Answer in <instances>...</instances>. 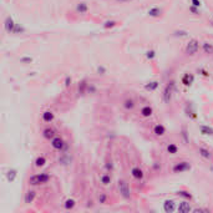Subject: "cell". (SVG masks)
<instances>
[{
	"instance_id": "cell-1",
	"label": "cell",
	"mask_w": 213,
	"mask_h": 213,
	"mask_svg": "<svg viewBox=\"0 0 213 213\" xmlns=\"http://www.w3.org/2000/svg\"><path fill=\"white\" fill-rule=\"evenodd\" d=\"M49 174H45V173H40V174H36V176H32L30 177V184L32 186H36V184H41V183H46L49 181Z\"/></svg>"
},
{
	"instance_id": "cell-2",
	"label": "cell",
	"mask_w": 213,
	"mask_h": 213,
	"mask_svg": "<svg viewBox=\"0 0 213 213\" xmlns=\"http://www.w3.org/2000/svg\"><path fill=\"white\" fill-rule=\"evenodd\" d=\"M118 189L123 198H130V188L126 181H118Z\"/></svg>"
},
{
	"instance_id": "cell-3",
	"label": "cell",
	"mask_w": 213,
	"mask_h": 213,
	"mask_svg": "<svg viewBox=\"0 0 213 213\" xmlns=\"http://www.w3.org/2000/svg\"><path fill=\"white\" fill-rule=\"evenodd\" d=\"M197 50H198V41L197 40H191L189 43L187 44V48H186V51H187V54H189V55H194L197 53Z\"/></svg>"
},
{
	"instance_id": "cell-4",
	"label": "cell",
	"mask_w": 213,
	"mask_h": 213,
	"mask_svg": "<svg viewBox=\"0 0 213 213\" xmlns=\"http://www.w3.org/2000/svg\"><path fill=\"white\" fill-rule=\"evenodd\" d=\"M4 26H5V30H6L8 32H14L16 24L14 22V20L11 19L10 16H8L6 19H5V24H4Z\"/></svg>"
},
{
	"instance_id": "cell-5",
	"label": "cell",
	"mask_w": 213,
	"mask_h": 213,
	"mask_svg": "<svg viewBox=\"0 0 213 213\" xmlns=\"http://www.w3.org/2000/svg\"><path fill=\"white\" fill-rule=\"evenodd\" d=\"M189 168H191V166H189L187 162H182V163L176 165L173 167V171H174V172H183V171H187Z\"/></svg>"
},
{
	"instance_id": "cell-6",
	"label": "cell",
	"mask_w": 213,
	"mask_h": 213,
	"mask_svg": "<svg viewBox=\"0 0 213 213\" xmlns=\"http://www.w3.org/2000/svg\"><path fill=\"white\" fill-rule=\"evenodd\" d=\"M163 208H165L166 212H170L171 213V212H173L176 209V205H174L173 201H166L165 205H163Z\"/></svg>"
},
{
	"instance_id": "cell-7",
	"label": "cell",
	"mask_w": 213,
	"mask_h": 213,
	"mask_svg": "<svg viewBox=\"0 0 213 213\" xmlns=\"http://www.w3.org/2000/svg\"><path fill=\"white\" fill-rule=\"evenodd\" d=\"M51 145H53L54 149H56V150H61L62 147H64V141L61 140V138L56 137V138H54V140H53Z\"/></svg>"
},
{
	"instance_id": "cell-8",
	"label": "cell",
	"mask_w": 213,
	"mask_h": 213,
	"mask_svg": "<svg viewBox=\"0 0 213 213\" xmlns=\"http://www.w3.org/2000/svg\"><path fill=\"white\" fill-rule=\"evenodd\" d=\"M171 96H172V89H171L170 86H167L165 89V92H163V100H165V102H170Z\"/></svg>"
},
{
	"instance_id": "cell-9",
	"label": "cell",
	"mask_w": 213,
	"mask_h": 213,
	"mask_svg": "<svg viewBox=\"0 0 213 213\" xmlns=\"http://www.w3.org/2000/svg\"><path fill=\"white\" fill-rule=\"evenodd\" d=\"M189 211H191V207H189V205L186 202H182L178 207V212H181V213H188Z\"/></svg>"
},
{
	"instance_id": "cell-10",
	"label": "cell",
	"mask_w": 213,
	"mask_h": 213,
	"mask_svg": "<svg viewBox=\"0 0 213 213\" xmlns=\"http://www.w3.org/2000/svg\"><path fill=\"white\" fill-rule=\"evenodd\" d=\"M76 10L80 14H85L87 11V4L86 3H78L76 6Z\"/></svg>"
},
{
	"instance_id": "cell-11",
	"label": "cell",
	"mask_w": 213,
	"mask_h": 213,
	"mask_svg": "<svg viewBox=\"0 0 213 213\" xmlns=\"http://www.w3.org/2000/svg\"><path fill=\"white\" fill-rule=\"evenodd\" d=\"M149 15L152 16V18L160 16L161 15V9H158V8H152V9H150V10H149Z\"/></svg>"
},
{
	"instance_id": "cell-12",
	"label": "cell",
	"mask_w": 213,
	"mask_h": 213,
	"mask_svg": "<svg viewBox=\"0 0 213 213\" xmlns=\"http://www.w3.org/2000/svg\"><path fill=\"white\" fill-rule=\"evenodd\" d=\"M53 118H54V115H53V112H50V111H46V112L43 114V120L45 122H50Z\"/></svg>"
},
{
	"instance_id": "cell-13",
	"label": "cell",
	"mask_w": 213,
	"mask_h": 213,
	"mask_svg": "<svg viewBox=\"0 0 213 213\" xmlns=\"http://www.w3.org/2000/svg\"><path fill=\"white\" fill-rule=\"evenodd\" d=\"M35 198V192L34 191H29L26 193V197H25V202L26 203H31L32 201H34Z\"/></svg>"
},
{
	"instance_id": "cell-14",
	"label": "cell",
	"mask_w": 213,
	"mask_h": 213,
	"mask_svg": "<svg viewBox=\"0 0 213 213\" xmlns=\"http://www.w3.org/2000/svg\"><path fill=\"white\" fill-rule=\"evenodd\" d=\"M132 176H133L135 178H138V179H140V178L143 177V172H142L140 168H133V170H132Z\"/></svg>"
},
{
	"instance_id": "cell-15",
	"label": "cell",
	"mask_w": 213,
	"mask_h": 213,
	"mask_svg": "<svg viewBox=\"0 0 213 213\" xmlns=\"http://www.w3.org/2000/svg\"><path fill=\"white\" fill-rule=\"evenodd\" d=\"M141 114H142L145 117H147V116H151V114H152V109L150 107V106H146V107H143V109H142Z\"/></svg>"
},
{
	"instance_id": "cell-16",
	"label": "cell",
	"mask_w": 213,
	"mask_h": 213,
	"mask_svg": "<svg viewBox=\"0 0 213 213\" xmlns=\"http://www.w3.org/2000/svg\"><path fill=\"white\" fill-rule=\"evenodd\" d=\"M155 133L156 135H158V136H162L165 133V127L161 126V125H157V126L155 127Z\"/></svg>"
},
{
	"instance_id": "cell-17",
	"label": "cell",
	"mask_w": 213,
	"mask_h": 213,
	"mask_svg": "<svg viewBox=\"0 0 213 213\" xmlns=\"http://www.w3.org/2000/svg\"><path fill=\"white\" fill-rule=\"evenodd\" d=\"M201 132L203 135H213V130L207 126H201Z\"/></svg>"
},
{
	"instance_id": "cell-18",
	"label": "cell",
	"mask_w": 213,
	"mask_h": 213,
	"mask_svg": "<svg viewBox=\"0 0 213 213\" xmlns=\"http://www.w3.org/2000/svg\"><path fill=\"white\" fill-rule=\"evenodd\" d=\"M15 177H16V171L15 170H10V171H9V172H8V179H9V181L13 182L14 179H15Z\"/></svg>"
},
{
	"instance_id": "cell-19",
	"label": "cell",
	"mask_w": 213,
	"mask_h": 213,
	"mask_svg": "<svg viewBox=\"0 0 213 213\" xmlns=\"http://www.w3.org/2000/svg\"><path fill=\"white\" fill-rule=\"evenodd\" d=\"M54 130H51V128H46L45 131H44V136L46 137V138H53L54 137Z\"/></svg>"
},
{
	"instance_id": "cell-20",
	"label": "cell",
	"mask_w": 213,
	"mask_h": 213,
	"mask_svg": "<svg viewBox=\"0 0 213 213\" xmlns=\"http://www.w3.org/2000/svg\"><path fill=\"white\" fill-rule=\"evenodd\" d=\"M203 50H205L206 54H212L213 53V46L209 45V44H207V43H205V44H203Z\"/></svg>"
},
{
	"instance_id": "cell-21",
	"label": "cell",
	"mask_w": 213,
	"mask_h": 213,
	"mask_svg": "<svg viewBox=\"0 0 213 213\" xmlns=\"http://www.w3.org/2000/svg\"><path fill=\"white\" fill-rule=\"evenodd\" d=\"M182 81H183V84H184V85H187V86H188V85H191V84H192V81H193V76H191V75H186V76L183 77V80H182Z\"/></svg>"
},
{
	"instance_id": "cell-22",
	"label": "cell",
	"mask_w": 213,
	"mask_h": 213,
	"mask_svg": "<svg viewBox=\"0 0 213 213\" xmlns=\"http://www.w3.org/2000/svg\"><path fill=\"white\" fill-rule=\"evenodd\" d=\"M157 87H158V82L153 81V82H150L149 85H146V90H156Z\"/></svg>"
},
{
	"instance_id": "cell-23",
	"label": "cell",
	"mask_w": 213,
	"mask_h": 213,
	"mask_svg": "<svg viewBox=\"0 0 213 213\" xmlns=\"http://www.w3.org/2000/svg\"><path fill=\"white\" fill-rule=\"evenodd\" d=\"M200 155L202 157H205V158H209V157H211L209 151H207L206 149H200Z\"/></svg>"
},
{
	"instance_id": "cell-24",
	"label": "cell",
	"mask_w": 213,
	"mask_h": 213,
	"mask_svg": "<svg viewBox=\"0 0 213 213\" xmlns=\"http://www.w3.org/2000/svg\"><path fill=\"white\" fill-rule=\"evenodd\" d=\"M74 206H75V201L74 200H67L66 202H65V208H67V209L74 208Z\"/></svg>"
},
{
	"instance_id": "cell-25",
	"label": "cell",
	"mask_w": 213,
	"mask_h": 213,
	"mask_svg": "<svg viewBox=\"0 0 213 213\" xmlns=\"http://www.w3.org/2000/svg\"><path fill=\"white\" fill-rule=\"evenodd\" d=\"M114 26H116V21H114V20H111V21H106V22H105V25H104L105 29H109V27H114Z\"/></svg>"
},
{
	"instance_id": "cell-26",
	"label": "cell",
	"mask_w": 213,
	"mask_h": 213,
	"mask_svg": "<svg viewBox=\"0 0 213 213\" xmlns=\"http://www.w3.org/2000/svg\"><path fill=\"white\" fill-rule=\"evenodd\" d=\"M45 162H46V161H45L44 157H39V158L36 160V163H35V165L38 166V167H41V166H44V165H45Z\"/></svg>"
},
{
	"instance_id": "cell-27",
	"label": "cell",
	"mask_w": 213,
	"mask_h": 213,
	"mask_svg": "<svg viewBox=\"0 0 213 213\" xmlns=\"http://www.w3.org/2000/svg\"><path fill=\"white\" fill-rule=\"evenodd\" d=\"M167 150L170 153H177V146H174V145H170L167 147Z\"/></svg>"
},
{
	"instance_id": "cell-28",
	"label": "cell",
	"mask_w": 213,
	"mask_h": 213,
	"mask_svg": "<svg viewBox=\"0 0 213 213\" xmlns=\"http://www.w3.org/2000/svg\"><path fill=\"white\" fill-rule=\"evenodd\" d=\"M101 181H102V183L104 184H109L110 183V181H111V178H110V176H102V178H101Z\"/></svg>"
},
{
	"instance_id": "cell-29",
	"label": "cell",
	"mask_w": 213,
	"mask_h": 213,
	"mask_svg": "<svg viewBox=\"0 0 213 213\" xmlns=\"http://www.w3.org/2000/svg\"><path fill=\"white\" fill-rule=\"evenodd\" d=\"M125 107H126V109H132L133 107V101L132 100H127L126 102H125Z\"/></svg>"
},
{
	"instance_id": "cell-30",
	"label": "cell",
	"mask_w": 213,
	"mask_h": 213,
	"mask_svg": "<svg viewBox=\"0 0 213 213\" xmlns=\"http://www.w3.org/2000/svg\"><path fill=\"white\" fill-rule=\"evenodd\" d=\"M178 194H179V196H182V197H186V198H191V197H192V196H191V194H189V193H187V192H184V191H182V192H179Z\"/></svg>"
},
{
	"instance_id": "cell-31",
	"label": "cell",
	"mask_w": 213,
	"mask_h": 213,
	"mask_svg": "<svg viewBox=\"0 0 213 213\" xmlns=\"http://www.w3.org/2000/svg\"><path fill=\"white\" fill-rule=\"evenodd\" d=\"M174 35H176V36H186L187 32H186V31H176Z\"/></svg>"
},
{
	"instance_id": "cell-32",
	"label": "cell",
	"mask_w": 213,
	"mask_h": 213,
	"mask_svg": "<svg viewBox=\"0 0 213 213\" xmlns=\"http://www.w3.org/2000/svg\"><path fill=\"white\" fill-rule=\"evenodd\" d=\"M146 56L149 57V59H153V57H155V51H153V50H151V51H149V53H147V55H146Z\"/></svg>"
},
{
	"instance_id": "cell-33",
	"label": "cell",
	"mask_w": 213,
	"mask_h": 213,
	"mask_svg": "<svg viewBox=\"0 0 213 213\" xmlns=\"http://www.w3.org/2000/svg\"><path fill=\"white\" fill-rule=\"evenodd\" d=\"M192 4H193V6H201V1L200 0H192Z\"/></svg>"
},
{
	"instance_id": "cell-34",
	"label": "cell",
	"mask_w": 213,
	"mask_h": 213,
	"mask_svg": "<svg viewBox=\"0 0 213 213\" xmlns=\"http://www.w3.org/2000/svg\"><path fill=\"white\" fill-rule=\"evenodd\" d=\"M70 84H71V78L70 77H66V78H65V86L67 87V86H70Z\"/></svg>"
},
{
	"instance_id": "cell-35",
	"label": "cell",
	"mask_w": 213,
	"mask_h": 213,
	"mask_svg": "<svg viewBox=\"0 0 213 213\" xmlns=\"http://www.w3.org/2000/svg\"><path fill=\"white\" fill-rule=\"evenodd\" d=\"M32 59L31 57H22L21 59V62H31Z\"/></svg>"
},
{
	"instance_id": "cell-36",
	"label": "cell",
	"mask_w": 213,
	"mask_h": 213,
	"mask_svg": "<svg viewBox=\"0 0 213 213\" xmlns=\"http://www.w3.org/2000/svg\"><path fill=\"white\" fill-rule=\"evenodd\" d=\"M193 212L200 213V212H208V211H207V209H200V208H197V209H193Z\"/></svg>"
},
{
	"instance_id": "cell-37",
	"label": "cell",
	"mask_w": 213,
	"mask_h": 213,
	"mask_svg": "<svg viewBox=\"0 0 213 213\" xmlns=\"http://www.w3.org/2000/svg\"><path fill=\"white\" fill-rule=\"evenodd\" d=\"M97 71L101 72V74H104V72H105V69H104V67H97Z\"/></svg>"
},
{
	"instance_id": "cell-38",
	"label": "cell",
	"mask_w": 213,
	"mask_h": 213,
	"mask_svg": "<svg viewBox=\"0 0 213 213\" xmlns=\"http://www.w3.org/2000/svg\"><path fill=\"white\" fill-rule=\"evenodd\" d=\"M191 11H193L194 14H198V10H197V9L194 8V6H191Z\"/></svg>"
},
{
	"instance_id": "cell-39",
	"label": "cell",
	"mask_w": 213,
	"mask_h": 213,
	"mask_svg": "<svg viewBox=\"0 0 213 213\" xmlns=\"http://www.w3.org/2000/svg\"><path fill=\"white\" fill-rule=\"evenodd\" d=\"M120 3H128V1H132V0H117Z\"/></svg>"
}]
</instances>
